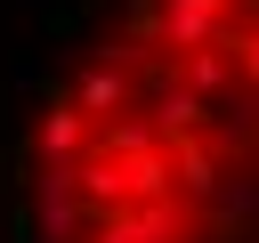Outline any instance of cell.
<instances>
[{"mask_svg":"<svg viewBox=\"0 0 259 243\" xmlns=\"http://www.w3.org/2000/svg\"><path fill=\"white\" fill-rule=\"evenodd\" d=\"M97 146H105V154H146V146H162V122L121 105V113H105V122H97Z\"/></svg>","mask_w":259,"mask_h":243,"instance_id":"obj_9","label":"cell"},{"mask_svg":"<svg viewBox=\"0 0 259 243\" xmlns=\"http://www.w3.org/2000/svg\"><path fill=\"white\" fill-rule=\"evenodd\" d=\"M81 202H89L97 219H105V211H121V202H130V162H121V154H105V146H89V154H81Z\"/></svg>","mask_w":259,"mask_h":243,"instance_id":"obj_7","label":"cell"},{"mask_svg":"<svg viewBox=\"0 0 259 243\" xmlns=\"http://www.w3.org/2000/svg\"><path fill=\"white\" fill-rule=\"evenodd\" d=\"M97 146V113H81V97H49V113L32 122V154L40 162H81Z\"/></svg>","mask_w":259,"mask_h":243,"instance_id":"obj_3","label":"cell"},{"mask_svg":"<svg viewBox=\"0 0 259 243\" xmlns=\"http://www.w3.org/2000/svg\"><path fill=\"white\" fill-rule=\"evenodd\" d=\"M219 227H243V219H259V170H235V178H219V194L202 202Z\"/></svg>","mask_w":259,"mask_h":243,"instance_id":"obj_10","label":"cell"},{"mask_svg":"<svg viewBox=\"0 0 259 243\" xmlns=\"http://www.w3.org/2000/svg\"><path fill=\"white\" fill-rule=\"evenodd\" d=\"M227 49H235V65H243V81L259 89V24H243V32H227Z\"/></svg>","mask_w":259,"mask_h":243,"instance_id":"obj_11","label":"cell"},{"mask_svg":"<svg viewBox=\"0 0 259 243\" xmlns=\"http://www.w3.org/2000/svg\"><path fill=\"white\" fill-rule=\"evenodd\" d=\"M235 8L243 0H162V49L186 57V49H210L235 32Z\"/></svg>","mask_w":259,"mask_h":243,"instance_id":"obj_2","label":"cell"},{"mask_svg":"<svg viewBox=\"0 0 259 243\" xmlns=\"http://www.w3.org/2000/svg\"><path fill=\"white\" fill-rule=\"evenodd\" d=\"M219 154H227V146H219V138H202V130L170 138V162H178V194L210 202V194H219V178H227V170H219Z\"/></svg>","mask_w":259,"mask_h":243,"instance_id":"obj_6","label":"cell"},{"mask_svg":"<svg viewBox=\"0 0 259 243\" xmlns=\"http://www.w3.org/2000/svg\"><path fill=\"white\" fill-rule=\"evenodd\" d=\"M138 97H146V113L162 122V138H186V130H210V97L178 73V57H154V65H138Z\"/></svg>","mask_w":259,"mask_h":243,"instance_id":"obj_1","label":"cell"},{"mask_svg":"<svg viewBox=\"0 0 259 243\" xmlns=\"http://www.w3.org/2000/svg\"><path fill=\"white\" fill-rule=\"evenodd\" d=\"M73 97H81V113H121V105H138V73L130 65H113V57H89L81 65V81H73Z\"/></svg>","mask_w":259,"mask_h":243,"instance_id":"obj_4","label":"cell"},{"mask_svg":"<svg viewBox=\"0 0 259 243\" xmlns=\"http://www.w3.org/2000/svg\"><path fill=\"white\" fill-rule=\"evenodd\" d=\"M194 194H146V202H130V235L138 243H186L194 235Z\"/></svg>","mask_w":259,"mask_h":243,"instance_id":"obj_5","label":"cell"},{"mask_svg":"<svg viewBox=\"0 0 259 243\" xmlns=\"http://www.w3.org/2000/svg\"><path fill=\"white\" fill-rule=\"evenodd\" d=\"M178 73H186V81H194L210 105L243 89V65H235V49H227V40H210V49H186V57H178Z\"/></svg>","mask_w":259,"mask_h":243,"instance_id":"obj_8","label":"cell"}]
</instances>
